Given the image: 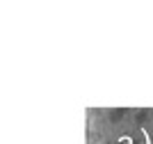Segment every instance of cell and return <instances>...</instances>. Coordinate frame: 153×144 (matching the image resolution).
Listing matches in <instances>:
<instances>
[{"instance_id": "6da1fadb", "label": "cell", "mask_w": 153, "mask_h": 144, "mask_svg": "<svg viewBox=\"0 0 153 144\" xmlns=\"http://www.w3.org/2000/svg\"><path fill=\"white\" fill-rule=\"evenodd\" d=\"M123 110H112V112H110V117H112V121H121L123 119Z\"/></svg>"}]
</instances>
